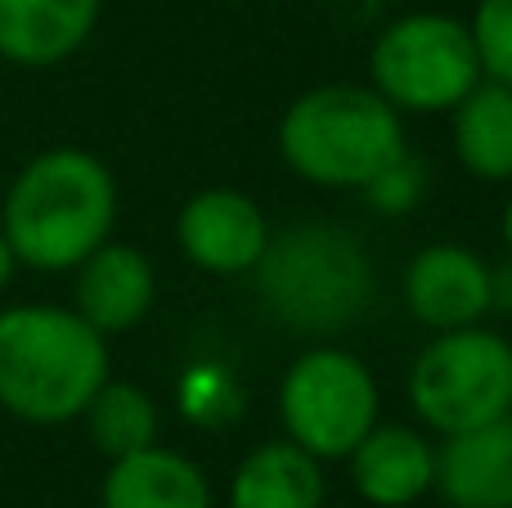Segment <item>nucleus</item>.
<instances>
[{
	"label": "nucleus",
	"instance_id": "1",
	"mask_svg": "<svg viewBox=\"0 0 512 508\" xmlns=\"http://www.w3.org/2000/svg\"><path fill=\"white\" fill-rule=\"evenodd\" d=\"M117 221V180L95 153L59 144L14 176L0 207V234L14 261L41 275L77 270Z\"/></svg>",
	"mask_w": 512,
	"mask_h": 508
},
{
	"label": "nucleus",
	"instance_id": "2",
	"mask_svg": "<svg viewBox=\"0 0 512 508\" xmlns=\"http://www.w3.org/2000/svg\"><path fill=\"white\" fill-rule=\"evenodd\" d=\"M108 383V338L72 306L23 302L0 311V410L23 423L81 419Z\"/></svg>",
	"mask_w": 512,
	"mask_h": 508
},
{
	"label": "nucleus",
	"instance_id": "3",
	"mask_svg": "<svg viewBox=\"0 0 512 508\" xmlns=\"http://www.w3.org/2000/svg\"><path fill=\"white\" fill-rule=\"evenodd\" d=\"M261 306L301 338L351 329L373 302V261L351 230L301 221L270 234L252 270Z\"/></svg>",
	"mask_w": 512,
	"mask_h": 508
},
{
	"label": "nucleus",
	"instance_id": "4",
	"mask_svg": "<svg viewBox=\"0 0 512 508\" xmlns=\"http://www.w3.org/2000/svg\"><path fill=\"white\" fill-rule=\"evenodd\" d=\"M405 149V113L373 86H315L279 122L283 162L319 189H364Z\"/></svg>",
	"mask_w": 512,
	"mask_h": 508
},
{
	"label": "nucleus",
	"instance_id": "5",
	"mask_svg": "<svg viewBox=\"0 0 512 508\" xmlns=\"http://www.w3.org/2000/svg\"><path fill=\"white\" fill-rule=\"evenodd\" d=\"M409 405L441 437L508 419L512 342L481 324L436 333L409 365Z\"/></svg>",
	"mask_w": 512,
	"mask_h": 508
},
{
	"label": "nucleus",
	"instance_id": "6",
	"mask_svg": "<svg viewBox=\"0 0 512 508\" xmlns=\"http://www.w3.org/2000/svg\"><path fill=\"white\" fill-rule=\"evenodd\" d=\"M369 81L396 113H450L481 81L468 23L432 9L387 23L369 50Z\"/></svg>",
	"mask_w": 512,
	"mask_h": 508
},
{
	"label": "nucleus",
	"instance_id": "7",
	"mask_svg": "<svg viewBox=\"0 0 512 508\" xmlns=\"http://www.w3.org/2000/svg\"><path fill=\"white\" fill-rule=\"evenodd\" d=\"M378 378L355 351L319 347L301 351L279 383V423L283 437L297 441L306 455L346 459L378 428Z\"/></svg>",
	"mask_w": 512,
	"mask_h": 508
},
{
	"label": "nucleus",
	"instance_id": "8",
	"mask_svg": "<svg viewBox=\"0 0 512 508\" xmlns=\"http://www.w3.org/2000/svg\"><path fill=\"white\" fill-rule=\"evenodd\" d=\"M270 234L274 230L265 212L239 189H203L180 207L176 221V243L189 257V266L221 279L252 275Z\"/></svg>",
	"mask_w": 512,
	"mask_h": 508
},
{
	"label": "nucleus",
	"instance_id": "9",
	"mask_svg": "<svg viewBox=\"0 0 512 508\" xmlns=\"http://www.w3.org/2000/svg\"><path fill=\"white\" fill-rule=\"evenodd\" d=\"M400 293L423 329H468L490 311V266L463 243H427L405 266Z\"/></svg>",
	"mask_w": 512,
	"mask_h": 508
},
{
	"label": "nucleus",
	"instance_id": "10",
	"mask_svg": "<svg viewBox=\"0 0 512 508\" xmlns=\"http://www.w3.org/2000/svg\"><path fill=\"white\" fill-rule=\"evenodd\" d=\"M158 297V275L153 261L135 243H99L77 266V288H72V311L99 329L104 338L131 333Z\"/></svg>",
	"mask_w": 512,
	"mask_h": 508
},
{
	"label": "nucleus",
	"instance_id": "11",
	"mask_svg": "<svg viewBox=\"0 0 512 508\" xmlns=\"http://www.w3.org/2000/svg\"><path fill=\"white\" fill-rule=\"evenodd\" d=\"M351 486L373 508H409L436 486V450L405 423H378L346 455Z\"/></svg>",
	"mask_w": 512,
	"mask_h": 508
},
{
	"label": "nucleus",
	"instance_id": "12",
	"mask_svg": "<svg viewBox=\"0 0 512 508\" xmlns=\"http://www.w3.org/2000/svg\"><path fill=\"white\" fill-rule=\"evenodd\" d=\"M432 491L450 508H512V414L445 437Z\"/></svg>",
	"mask_w": 512,
	"mask_h": 508
},
{
	"label": "nucleus",
	"instance_id": "13",
	"mask_svg": "<svg viewBox=\"0 0 512 508\" xmlns=\"http://www.w3.org/2000/svg\"><path fill=\"white\" fill-rule=\"evenodd\" d=\"M104 0H0V59L54 68L95 36Z\"/></svg>",
	"mask_w": 512,
	"mask_h": 508
},
{
	"label": "nucleus",
	"instance_id": "14",
	"mask_svg": "<svg viewBox=\"0 0 512 508\" xmlns=\"http://www.w3.org/2000/svg\"><path fill=\"white\" fill-rule=\"evenodd\" d=\"M104 508H212V482L189 455L167 446H144L135 455L108 459L104 486H99Z\"/></svg>",
	"mask_w": 512,
	"mask_h": 508
},
{
	"label": "nucleus",
	"instance_id": "15",
	"mask_svg": "<svg viewBox=\"0 0 512 508\" xmlns=\"http://www.w3.org/2000/svg\"><path fill=\"white\" fill-rule=\"evenodd\" d=\"M324 468L297 441H265L230 477V508H324Z\"/></svg>",
	"mask_w": 512,
	"mask_h": 508
},
{
	"label": "nucleus",
	"instance_id": "16",
	"mask_svg": "<svg viewBox=\"0 0 512 508\" xmlns=\"http://www.w3.org/2000/svg\"><path fill=\"white\" fill-rule=\"evenodd\" d=\"M454 113V153L463 171L486 185L512 180V86L481 77Z\"/></svg>",
	"mask_w": 512,
	"mask_h": 508
},
{
	"label": "nucleus",
	"instance_id": "17",
	"mask_svg": "<svg viewBox=\"0 0 512 508\" xmlns=\"http://www.w3.org/2000/svg\"><path fill=\"white\" fill-rule=\"evenodd\" d=\"M81 419H86L90 446L104 459L135 455V450L158 441V405L135 383H113V378H108V383L90 396Z\"/></svg>",
	"mask_w": 512,
	"mask_h": 508
},
{
	"label": "nucleus",
	"instance_id": "18",
	"mask_svg": "<svg viewBox=\"0 0 512 508\" xmlns=\"http://www.w3.org/2000/svg\"><path fill=\"white\" fill-rule=\"evenodd\" d=\"M468 32L477 45L481 77L512 86V0H477Z\"/></svg>",
	"mask_w": 512,
	"mask_h": 508
},
{
	"label": "nucleus",
	"instance_id": "19",
	"mask_svg": "<svg viewBox=\"0 0 512 508\" xmlns=\"http://www.w3.org/2000/svg\"><path fill=\"white\" fill-rule=\"evenodd\" d=\"M360 194H364V203H369L373 212H382V216L414 212V207L423 203V194H427V162L414 158V153L405 149L396 162H387V167H382L378 176L360 189Z\"/></svg>",
	"mask_w": 512,
	"mask_h": 508
},
{
	"label": "nucleus",
	"instance_id": "20",
	"mask_svg": "<svg viewBox=\"0 0 512 508\" xmlns=\"http://www.w3.org/2000/svg\"><path fill=\"white\" fill-rule=\"evenodd\" d=\"M490 311H512V261L490 270Z\"/></svg>",
	"mask_w": 512,
	"mask_h": 508
},
{
	"label": "nucleus",
	"instance_id": "21",
	"mask_svg": "<svg viewBox=\"0 0 512 508\" xmlns=\"http://www.w3.org/2000/svg\"><path fill=\"white\" fill-rule=\"evenodd\" d=\"M14 270H18V261H14V248H9V239L0 234V293L9 288V279H14Z\"/></svg>",
	"mask_w": 512,
	"mask_h": 508
},
{
	"label": "nucleus",
	"instance_id": "22",
	"mask_svg": "<svg viewBox=\"0 0 512 508\" xmlns=\"http://www.w3.org/2000/svg\"><path fill=\"white\" fill-rule=\"evenodd\" d=\"M504 248H508V261H512V198L504 207Z\"/></svg>",
	"mask_w": 512,
	"mask_h": 508
}]
</instances>
